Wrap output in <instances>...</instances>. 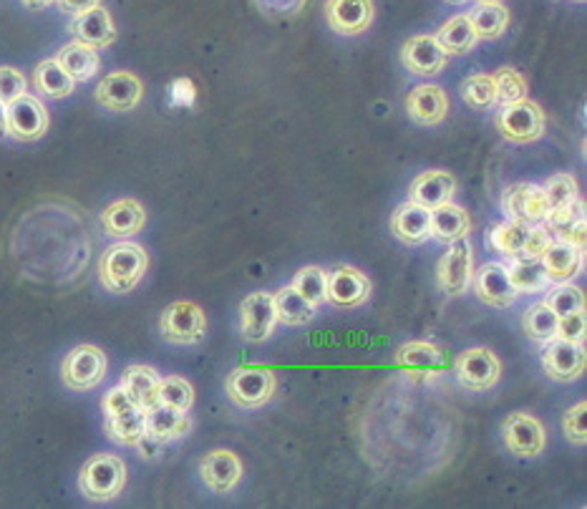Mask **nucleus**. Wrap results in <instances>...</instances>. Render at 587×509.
Returning <instances> with one entry per match:
<instances>
[{
	"instance_id": "1",
	"label": "nucleus",
	"mask_w": 587,
	"mask_h": 509,
	"mask_svg": "<svg viewBox=\"0 0 587 509\" xmlns=\"http://www.w3.org/2000/svg\"><path fill=\"white\" fill-rule=\"evenodd\" d=\"M149 257L137 243H117L106 250L99 263V278L109 293H131L145 278Z\"/></svg>"
},
{
	"instance_id": "2",
	"label": "nucleus",
	"mask_w": 587,
	"mask_h": 509,
	"mask_svg": "<svg viewBox=\"0 0 587 509\" xmlns=\"http://www.w3.org/2000/svg\"><path fill=\"white\" fill-rule=\"evenodd\" d=\"M124 485H127V467L111 454H96L84 464L82 475H78V489L94 502H109V499L119 497Z\"/></svg>"
},
{
	"instance_id": "3",
	"label": "nucleus",
	"mask_w": 587,
	"mask_h": 509,
	"mask_svg": "<svg viewBox=\"0 0 587 509\" xmlns=\"http://www.w3.org/2000/svg\"><path fill=\"white\" fill-rule=\"evenodd\" d=\"M545 112L542 106L520 99L512 104H504L500 114H497V129L504 139L514 141V145H530V141H537L542 134H545Z\"/></svg>"
},
{
	"instance_id": "4",
	"label": "nucleus",
	"mask_w": 587,
	"mask_h": 509,
	"mask_svg": "<svg viewBox=\"0 0 587 509\" xmlns=\"http://www.w3.org/2000/svg\"><path fill=\"white\" fill-rule=\"evenodd\" d=\"M159 330L169 343L192 346L200 343L204 333H207V318L200 306H194L190 300H177L172 306H167L162 318H159Z\"/></svg>"
},
{
	"instance_id": "5",
	"label": "nucleus",
	"mask_w": 587,
	"mask_h": 509,
	"mask_svg": "<svg viewBox=\"0 0 587 509\" xmlns=\"http://www.w3.org/2000/svg\"><path fill=\"white\" fill-rule=\"evenodd\" d=\"M227 394L239 409H260L275 394V373L263 365H245L230 373Z\"/></svg>"
},
{
	"instance_id": "6",
	"label": "nucleus",
	"mask_w": 587,
	"mask_h": 509,
	"mask_svg": "<svg viewBox=\"0 0 587 509\" xmlns=\"http://www.w3.org/2000/svg\"><path fill=\"white\" fill-rule=\"evenodd\" d=\"M61 377L64 383L74 391H88L99 386L106 377V356L96 346H78L66 356L61 365Z\"/></svg>"
},
{
	"instance_id": "7",
	"label": "nucleus",
	"mask_w": 587,
	"mask_h": 509,
	"mask_svg": "<svg viewBox=\"0 0 587 509\" xmlns=\"http://www.w3.org/2000/svg\"><path fill=\"white\" fill-rule=\"evenodd\" d=\"M502 212L506 214V220L522 222V225H540L549 212L545 190L530 182L506 187L502 194Z\"/></svg>"
},
{
	"instance_id": "8",
	"label": "nucleus",
	"mask_w": 587,
	"mask_h": 509,
	"mask_svg": "<svg viewBox=\"0 0 587 509\" xmlns=\"http://www.w3.org/2000/svg\"><path fill=\"white\" fill-rule=\"evenodd\" d=\"M453 373L469 391H487L500 381L502 363L489 348H469L453 361Z\"/></svg>"
},
{
	"instance_id": "9",
	"label": "nucleus",
	"mask_w": 587,
	"mask_h": 509,
	"mask_svg": "<svg viewBox=\"0 0 587 509\" xmlns=\"http://www.w3.org/2000/svg\"><path fill=\"white\" fill-rule=\"evenodd\" d=\"M49 131V112L35 96L23 94L8 104V134L18 141H35Z\"/></svg>"
},
{
	"instance_id": "10",
	"label": "nucleus",
	"mask_w": 587,
	"mask_h": 509,
	"mask_svg": "<svg viewBox=\"0 0 587 509\" xmlns=\"http://www.w3.org/2000/svg\"><path fill=\"white\" fill-rule=\"evenodd\" d=\"M437 278L439 288L447 293V296H465L471 288V278H474V255H471V247L465 240L451 243L449 253L439 261Z\"/></svg>"
},
{
	"instance_id": "11",
	"label": "nucleus",
	"mask_w": 587,
	"mask_h": 509,
	"mask_svg": "<svg viewBox=\"0 0 587 509\" xmlns=\"http://www.w3.org/2000/svg\"><path fill=\"white\" fill-rule=\"evenodd\" d=\"M502 436L506 449L514 457H537L545 449V426H542L535 416L530 414H512L504 418Z\"/></svg>"
},
{
	"instance_id": "12",
	"label": "nucleus",
	"mask_w": 587,
	"mask_h": 509,
	"mask_svg": "<svg viewBox=\"0 0 587 509\" xmlns=\"http://www.w3.org/2000/svg\"><path fill=\"white\" fill-rule=\"evenodd\" d=\"M239 320H243V336L250 343L268 341L278 324V312H275L273 296L265 290L250 293L239 306Z\"/></svg>"
},
{
	"instance_id": "13",
	"label": "nucleus",
	"mask_w": 587,
	"mask_h": 509,
	"mask_svg": "<svg viewBox=\"0 0 587 509\" xmlns=\"http://www.w3.org/2000/svg\"><path fill=\"white\" fill-rule=\"evenodd\" d=\"M471 288H474L479 300L492 308H510L520 296L514 290L510 275H506L504 263H487L479 267L474 278H471Z\"/></svg>"
},
{
	"instance_id": "14",
	"label": "nucleus",
	"mask_w": 587,
	"mask_h": 509,
	"mask_svg": "<svg viewBox=\"0 0 587 509\" xmlns=\"http://www.w3.org/2000/svg\"><path fill=\"white\" fill-rule=\"evenodd\" d=\"M542 365H545V373L553 381L567 383L580 379L585 371V348L583 343H570L555 338V341L545 343Z\"/></svg>"
},
{
	"instance_id": "15",
	"label": "nucleus",
	"mask_w": 587,
	"mask_h": 509,
	"mask_svg": "<svg viewBox=\"0 0 587 509\" xmlns=\"http://www.w3.org/2000/svg\"><path fill=\"white\" fill-rule=\"evenodd\" d=\"M145 94L139 76L129 74V71H117L109 74L104 82L96 86V102L106 106L109 112H131L137 109Z\"/></svg>"
},
{
	"instance_id": "16",
	"label": "nucleus",
	"mask_w": 587,
	"mask_h": 509,
	"mask_svg": "<svg viewBox=\"0 0 587 509\" xmlns=\"http://www.w3.org/2000/svg\"><path fill=\"white\" fill-rule=\"evenodd\" d=\"M328 300L338 308H359L371 296V280L355 267H338L328 275Z\"/></svg>"
},
{
	"instance_id": "17",
	"label": "nucleus",
	"mask_w": 587,
	"mask_h": 509,
	"mask_svg": "<svg viewBox=\"0 0 587 509\" xmlns=\"http://www.w3.org/2000/svg\"><path fill=\"white\" fill-rule=\"evenodd\" d=\"M447 56L449 53L439 46V41L434 35H414L402 49L404 66L419 76L441 74L444 66H447Z\"/></svg>"
},
{
	"instance_id": "18",
	"label": "nucleus",
	"mask_w": 587,
	"mask_h": 509,
	"mask_svg": "<svg viewBox=\"0 0 587 509\" xmlns=\"http://www.w3.org/2000/svg\"><path fill=\"white\" fill-rule=\"evenodd\" d=\"M200 475L212 492L227 495L230 489L237 487L239 477H243V462H239L235 452L227 449L210 452L207 457H202L200 462Z\"/></svg>"
},
{
	"instance_id": "19",
	"label": "nucleus",
	"mask_w": 587,
	"mask_h": 509,
	"mask_svg": "<svg viewBox=\"0 0 587 509\" xmlns=\"http://www.w3.org/2000/svg\"><path fill=\"white\" fill-rule=\"evenodd\" d=\"M396 363L414 379H434L447 369V359H444L441 348L426 341H414L398 348Z\"/></svg>"
},
{
	"instance_id": "20",
	"label": "nucleus",
	"mask_w": 587,
	"mask_h": 509,
	"mask_svg": "<svg viewBox=\"0 0 587 509\" xmlns=\"http://www.w3.org/2000/svg\"><path fill=\"white\" fill-rule=\"evenodd\" d=\"M542 225L549 230L553 240L585 247V200L577 198L570 204L549 210Z\"/></svg>"
},
{
	"instance_id": "21",
	"label": "nucleus",
	"mask_w": 587,
	"mask_h": 509,
	"mask_svg": "<svg viewBox=\"0 0 587 509\" xmlns=\"http://www.w3.org/2000/svg\"><path fill=\"white\" fill-rule=\"evenodd\" d=\"M325 18L338 33H363L373 21V3L371 0H328Z\"/></svg>"
},
{
	"instance_id": "22",
	"label": "nucleus",
	"mask_w": 587,
	"mask_h": 509,
	"mask_svg": "<svg viewBox=\"0 0 587 509\" xmlns=\"http://www.w3.org/2000/svg\"><path fill=\"white\" fill-rule=\"evenodd\" d=\"M68 31L76 35V41H84L94 49H106V46H111L114 41H117V29H114L111 13L102 6H96V8H92V11H84V13L74 15Z\"/></svg>"
},
{
	"instance_id": "23",
	"label": "nucleus",
	"mask_w": 587,
	"mask_h": 509,
	"mask_svg": "<svg viewBox=\"0 0 587 509\" xmlns=\"http://www.w3.org/2000/svg\"><path fill=\"white\" fill-rule=\"evenodd\" d=\"M391 232L406 245H421L431 237V210L408 200L391 214Z\"/></svg>"
},
{
	"instance_id": "24",
	"label": "nucleus",
	"mask_w": 587,
	"mask_h": 509,
	"mask_svg": "<svg viewBox=\"0 0 587 509\" xmlns=\"http://www.w3.org/2000/svg\"><path fill=\"white\" fill-rule=\"evenodd\" d=\"M453 192H457V180L444 169H431V172H424L412 182L408 200L421 204L426 210H434L444 202H451Z\"/></svg>"
},
{
	"instance_id": "25",
	"label": "nucleus",
	"mask_w": 587,
	"mask_h": 509,
	"mask_svg": "<svg viewBox=\"0 0 587 509\" xmlns=\"http://www.w3.org/2000/svg\"><path fill=\"white\" fill-rule=\"evenodd\" d=\"M406 109L416 124H421V127H434V124L447 119L449 99L439 86L424 84V86H416L414 92L408 94Z\"/></svg>"
},
{
	"instance_id": "26",
	"label": "nucleus",
	"mask_w": 587,
	"mask_h": 509,
	"mask_svg": "<svg viewBox=\"0 0 587 509\" xmlns=\"http://www.w3.org/2000/svg\"><path fill=\"white\" fill-rule=\"evenodd\" d=\"M540 261H542V265H545V271L553 283L573 280L585 265V247L553 240V243L545 247V253H542Z\"/></svg>"
},
{
	"instance_id": "27",
	"label": "nucleus",
	"mask_w": 587,
	"mask_h": 509,
	"mask_svg": "<svg viewBox=\"0 0 587 509\" xmlns=\"http://www.w3.org/2000/svg\"><path fill=\"white\" fill-rule=\"evenodd\" d=\"M190 428H192V422H190V416H186V411L164 406V404L147 409V436H151V439L167 444V442L182 439V436L190 434Z\"/></svg>"
},
{
	"instance_id": "28",
	"label": "nucleus",
	"mask_w": 587,
	"mask_h": 509,
	"mask_svg": "<svg viewBox=\"0 0 587 509\" xmlns=\"http://www.w3.org/2000/svg\"><path fill=\"white\" fill-rule=\"evenodd\" d=\"M147 212L137 200H119L102 212V225L111 237H131L145 227Z\"/></svg>"
},
{
	"instance_id": "29",
	"label": "nucleus",
	"mask_w": 587,
	"mask_h": 509,
	"mask_svg": "<svg viewBox=\"0 0 587 509\" xmlns=\"http://www.w3.org/2000/svg\"><path fill=\"white\" fill-rule=\"evenodd\" d=\"M471 232V220L465 208L453 202H444L439 208L431 210V237H437L439 243H459L467 240Z\"/></svg>"
},
{
	"instance_id": "30",
	"label": "nucleus",
	"mask_w": 587,
	"mask_h": 509,
	"mask_svg": "<svg viewBox=\"0 0 587 509\" xmlns=\"http://www.w3.org/2000/svg\"><path fill=\"white\" fill-rule=\"evenodd\" d=\"M532 225H522V222L504 220L500 225H494L487 235V245L500 253L506 261H522L524 247H527Z\"/></svg>"
},
{
	"instance_id": "31",
	"label": "nucleus",
	"mask_w": 587,
	"mask_h": 509,
	"mask_svg": "<svg viewBox=\"0 0 587 509\" xmlns=\"http://www.w3.org/2000/svg\"><path fill=\"white\" fill-rule=\"evenodd\" d=\"M56 61L61 64V68L74 78V82H88V78L99 71V64H102L99 49L88 46V43L84 41H74L61 49Z\"/></svg>"
},
{
	"instance_id": "32",
	"label": "nucleus",
	"mask_w": 587,
	"mask_h": 509,
	"mask_svg": "<svg viewBox=\"0 0 587 509\" xmlns=\"http://www.w3.org/2000/svg\"><path fill=\"white\" fill-rule=\"evenodd\" d=\"M159 379L154 369L149 365H129L121 377V386L139 409H151L159 404Z\"/></svg>"
},
{
	"instance_id": "33",
	"label": "nucleus",
	"mask_w": 587,
	"mask_h": 509,
	"mask_svg": "<svg viewBox=\"0 0 587 509\" xmlns=\"http://www.w3.org/2000/svg\"><path fill=\"white\" fill-rule=\"evenodd\" d=\"M106 434L117 444L137 446L147 436V411L131 406L117 416H106Z\"/></svg>"
},
{
	"instance_id": "34",
	"label": "nucleus",
	"mask_w": 587,
	"mask_h": 509,
	"mask_svg": "<svg viewBox=\"0 0 587 509\" xmlns=\"http://www.w3.org/2000/svg\"><path fill=\"white\" fill-rule=\"evenodd\" d=\"M33 86L39 88L43 96H49V99H64V96L74 94L76 82L66 74L64 68H61L56 59H49L35 66Z\"/></svg>"
},
{
	"instance_id": "35",
	"label": "nucleus",
	"mask_w": 587,
	"mask_h": 509,
	"mask_svg": "<svg viewBox=\"0 0 587 509\" xmlns=\"http://www.w3.org/2000/svg\"><path fill=\"white\" fill-rule=\"evenodd\" d=\"M471 29H474L477 39L492 41L500 39L510 25V11L502 3H479L474 11L469 13Z\"/></svg>"
},
{
	"instance_id": "36",
	"label": "nucleus",
	"mask_w": 587,
	"mask_h": 509,
	"mask_svg": "<svg viewBox=\"0 0 587 509\" xmlns=\"http://www.w3.org/2000/svg\"><path fill=\"white\" fill-rule=\"evenodd\" d=\"M506 275L517 293H545L553 285L542 261H510Z\"/></svg>"
},
{
	"instance_id": "37",
	"label": "nucleus",
	"mask_w": 587,
	"mask_h": 509,
	"mask_svg": "<svg viewBox=\"0 0 587 509\" xmlns=\"http://www.w3.org/2000/svg\"><path fill=\"white\" fill-rule=\"evenodd\" d=\"M275 312H278V320L286 326H306L316 318V306L300 296L298 290L282 288L273 296Z\"/></svg>"
},
{
	"instance_id": "38",
	"label": "nucleus",
	"mask_w": 587,
	"mask_h": 509,
	"mask_svg": "<svg viewBox=\"0 0 587 509\" xmlns=\"http://www.w3.org/2000/svg\"><path fill=\"white\" fill-rule=\"evenodd\" d=\"M439 41V46L447 53H467L477 46V33L471 29L469 15H457L447 21L439 29V33L434 35Z\"/></svg>"
},
{
	"instance_id": "39",
	"label": "nucleus",
	"mask_w": 587,
	"mask_h": 509,
	"mask_svg": "<svg viewBox=\"0 0 587 509\" xmlns=\"http://www.w3.org/2000/svg\"><path fill=\"white\" fill-rule=\"evenodd\" d=\"M522 326L530 341H535L537 346H545L557 338V312L549 310L545 303H535V306H530L527 310H524Z\"/></svg>"
},
{
	"instance_id": "40",
	"label": "nucleus",
	"mask_w": 587,
	"mask_h": 509,
	"mask_svg": "<svg viewBox=\"0 0 587 509\" xmlns=\"http://www.w3.org/2000/svg\"><path fill=\"white\" fill-rule=\"evenodd\" d=\"M292 290H298L302 298H306L310 306H323V303H328V273L323 271V267H302V271L292 278L290 283Z\"/></svg>"
},
{
	"instance_id": "41",
	"label": "nucleus",
	"mask_w": 587,
	"mask_h": 509,
	"mask_svg": "<svg viewBox=\"0 0 587 509\" xmlns=\"http://www.w3.org/2000/svg\"><path fill=\"white\" fill-rule=\"evenodd\" d=\"M461 99H465L467 106L477 112H487L492 109L497 104V88H494V78L487 74H477L469 76L465 84H461Z\"/></svg>"
},
{
	"instance_id": "42",
	"label": "nucleus",
	"mask_w": 587,
	"mask_h": 509,
	"mask_svg": "<svg viewBox=\"0 0 587 509\" xmlns=\"http://www.w3.org/2000/svg\"><path fill=\"white\" fill-rule=\"evenodd\" d=\"M494 78V88H497V104H512L520 99H527V78H524L520 71L514 68H500Z\"/></svg>"
},
{
	"instance_id": "43",
	"label": "nucleus",
	"mask_w": 587,
	"mask_h": 509,
	"mask_svg": "<svg viewBox=\"0 0 587 509\" xmlns=\"http://www.w3.org/2000/svg\"><path fill=\"white\" fill-rule=\"evenodd\" d=\"M545 306L553 312H557V318H559V316H567V312L585 310V296H583V290L577 288V285L565 280V283H557V288L547 293Z\"/></svg>"
},
{
	"instance_id": "44",
	"label": "nucleus",
	"mask_w": 587,
	"mask_h": 509,
	"mask_svg": "<svg viewBox=\"0 0 587 509\" xmlns=\"http://www.w3.org/2000/svg\"><path fill=\"white\" fill-rule=\"evenodd\" d=\"M159 404L190 411L194 404V389L190 386V381L180 377H167L159 381Z\"/></svg>"
},
{
	"instance_id": "45",
	"label": "nucleus",
	"mask_w": 587,
	"mask_h": 509,
	"mask_svg": "<svg viewBox=\"0 0 587 509\" xmlns=\"http://www.w3.org/2000/svg\"><path fill=\"white\" fill-rule=\"evenodd\" d=\"M542 190H545L549 210L563 208V204H570L573 200L580 198V192H577V182H575L573 174H553L545 184H542Z\"/></svg>"
},
{
	"instance_id": "46",
	"label": "nucleus",
	"mask_w": 587,
	"mask_h": 509,
	"mask_svg": "<svg viewBox=\"0 0 587 509\" xmlns=\"http://www.w3.org/2000/svg\"><path fill=\"white\" fill-rule=\"evenodd\" d=\"M557 338L559 341L583 343L585 341V310H575V312H567V316H559Z\"/></svg>"
},
{
	"instance_id": "47",
	"label": "nucleus",
	"mask_w": 587,
	"mask_h": 509,
	"mask_svg": "<svg viewBox=\"0 0 587 509\" xmlns=\"http://www.w3.org/2000/svg\"><path fill=\"white\" fill-rule=\"evenodd\" d=\"M585 414H587V404H585V401H580V404L573 406V409L565 414L563 428H565L567 442H573V444H585V442H587Z\"/></svg>"
},
{
	"instance_id": "48",
	"label": "nucleus",
	"mask_w": 587,
	"mask_h": 509,
	"mask_svg": "<svg viewBox=\"0 0 587 509\" xmlns=\"http://www.w3.org/2000/svg\"><path fill=\"white\" fill-rule=\"evenodd\" d=\"M23 94H25V78L21 71H15L11 66L0 68V102L11 104Z\"/></svg>"
},
{
	"instance_id": "49",
	"label": "nucleus",
	"mask_w": 587,
	"mask_h": 509,
	"mask_svg": "<svg viewBox=\"0 0 587 509\" xmlns=\"http://www.w3.org/2000/svg\"><path fill=\"white\" fill-rule=\"evenodd\" d=\"M131 406H137V404L131 401V396L127 394V389H124V386L111 389L109 394H106V399H104V414L106 416H117V414H121V411H127Z\"/></svg>"
},
{
	"instance_id": "50",
	"label": "nucleus",
	"mask_w": 587,
	"mask_h": 509,
	"mask_svg": "<svg viewBox=\"0 0 587 509\" xmlns=\"http://www.w3.org/2000/svg\"><path fill=\"white\" fill-rule=\"evenodd\" d=\"M58 8L68 15H78L84 11H92V8L102 6V0H56Z\"/></svg>"
},
{
	"instance_id": "51",
	"label": "nucleus",
	"mask_w": 587,
	"mask_h": 509,
	"mask_svg": "<svg viewBox=\"0 0 587 509\" xmlns=\"http://www.w3.org/2000/svg\"><path fill=\"white\" fill-rule=\"evenodd\" d=\"M21 3L29 6L31 11H41V8H49V6L56 3V0H21Z\"/></svg>"
},
{
	"instance_id": "52",
	"label": "nucleus",
	"mask_w": 587,
	"mask_h": 509,
	"mask_svg": "<svg viewBox=\"0 0 587 509\" xmlns=\"http://www.w3.org/2000/svg\"><path fill=\"white\" fill-rule=\"evenodd\" d=\"M8 134V104L0 102V137Z\"/></svg>"
},
{
	"instance_id": "53",
	"label": "nucleus",
	"mask_w": 587,
	"mask_h": 509,
	"mask_svg": "<svg viewBox=\"0 0 587 509\" xmlns=\"http://www.w3.org/2000/svg\"><path fill=\"white\" fill-rule=\"evenodd\" d=\"M477 3H502V0H477Z\"/></svg>"
},
{
	"instance_id": "54",
	"label": "nucleus",
	"mask_w": 587,
	"mask_h": 509,
	"mask_svg": "<svg viewBox=\"0 0 587 509\" xmlns=\"http://www.w3.org/2000/svg\"><path fill=\"white\" fill-rule=\"evenodd\" d=\"M449 3H467V0H449Z\"/></svg>"
},
{
	"instance_id": "55",
	"label": "nucleus",
	"mask_w": 587,
	"mask_h": 509,
	"mask_svg": "<svg viewBox=\"0 0 587 509\" xmlns=\"http://www.w3.org/2000/svg\"><path fill=\"white\" fill-rule=\"evenodd\" d=\"M580 3H583V0H580Z\"/></svg>"
}]
</instances>
